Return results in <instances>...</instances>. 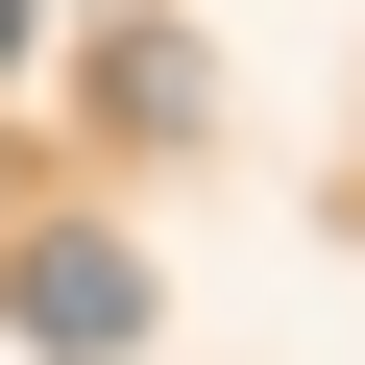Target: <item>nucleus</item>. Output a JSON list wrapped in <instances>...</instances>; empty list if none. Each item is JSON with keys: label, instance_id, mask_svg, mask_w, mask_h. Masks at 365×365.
I'll return each instance as SVG.
<instances>
[{"label": "nucleus", "instance_id": "1", "mask_svg": "<svg viewBox=\"0 0 365 365\" xmlns=\"http://www.w3.org/2000/svg\"><path fill=\"white\" fill-rule=\"evenodd\" d=\"M25 341H49V365H122V341H146V268H122L98 220H49V244H25Z\"/></svg>", "mask_w": 365, "mask_h": 365}, {"label": "nucleus", "instance_id": "2", "mask_svg": "<svg viewBox=\"0 0 365 365\" xmlns=\"http://www.w3.org/2000/svg\"><path fill=\"white\" fill-rule=\"evenodd\" d=\"M0 73H25V0H0Z\"/></svg>", "mask_w": 365, "mask_h": 365}]
</instances>
